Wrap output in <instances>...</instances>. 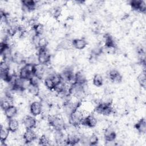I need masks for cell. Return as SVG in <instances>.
<instances>
[{"label": "cell", "mask_w": 146, "mask_h": 146, "mask_svg": "<svg viewBox=\"0 0 146 146\" xmlns=\"http://www.w3.org/2000/svg\"><path fill=\"white\" fill-rule=\"evenodd\" d=\"M47 121L50 126L52 127L54 130H63L66 128L64 119L57 114L49 115L47 117Z\"/></svg>", "instance_id": "1"}, {"label": "cell", "mask_w": 146, "mask_h": 146, "mask_svg": "<svg viewBox=\"0 0 146 146\" xmlns=\"http://www.w3.org/2000/svg\"><path fill=\"white\" fill-rule=\"evenodd\" d=\"M79 107L77 108L68 116V121L70 124L72 126L75 127H78L80 125H81L82 121L84 117V112L82 110H80Z\"/></svg>", "instance_id": "2"}, {"label": "cell", "mask_w": 146, "mask_h": 146, "mask_svg": "<svg viewBox=\"0 0 146 146\" xmlns=\"http://www.w3.org/2000/svg\"><path fill=\"white\" fill-rule=\"evenodd\" d=\"M38 63L46 65L48 64L51 59V55L47 48H39L38 53L37 54Z\"/></svg>", "instance_id": "3"}, {"label": "cell", "mask_w": 146, "mask_h": 146, "mask_svg": "<svg viewBox=\"0 0 146 146\" xmlns=\"http://www.w3.org/2000/svg\"><path fill=\"white\" fill-rule=\"evenodd\" d=\"M97 123L98 120L95 116L92 114H89L84 117L82 121L81 125L88 128H94L96 125Z\"/></svg>", "instance_id": "4"}, {"label": "cell", "mask_w": 146, "mask_h": 146, "mask_svg": "<svg viewBox=\"0 0 146 146\" xmlns=\"http://www.w3.org/2000/svg\"><path fill=\"white\" fill-rule=\"evenodd\" d=\"M30 111L34 116H37L42 114V105L41 102L34 101L30 106Z\"/></svg>", "instance_id": "5"}, {"label": "cell", "mask_w": 146, "mask_h": 146, "mask_svg": "<svg viewBox=\"0 0 146 146\" xmlns=\"http://www.w3.org/2000/svg\"><path fill=\"white\" fill-rule=\"evenodd\" d=\"M36 138V133L33 129H26L23 135V141L26 144H29L34 141Z\"/></svg>", "instance_id": "6"}, {"label": "cell", "mask_w": 146, "mask_h": 146, "mask_svg": "<svg viewBox=\"0 0 146 146\" xmlns=\"http://www.w3.org/2000/svg\"><path fill=\"white\" fill-rule=\"evenodd\" d=\"M22 122L26 129H34L36 125V120L34 116L27 115L25 116Z\"/></svg>", "instance_id": "7"}, {"label": "cell", "mask_w": 146, "mask_h": 146, "mask_svg": "<svg viewBox=\"0 0 146 146\" xmlns=\"http://www.w3.org/2000/svg\"><path fill=\"white\" fill-rule=\"evenodd\" d=\"M107 74L108 78L113 82L120 83L122 81V76L116 70H111L109 71Z\"/></svg>", "instance_id": "8"}, {"label": "cell", "mask_w": 146, "mask_h": 146, "mask_svg": "<svg viewBox=\"0 0 146 146\" xmlns=\"http://www.w3.org/2000/svg\"><path fill=\"white\" fill-rule=\"evenodd\" d=\"M104 137L106 141H115L116 137V133L114 129L111 127H108L105 129L104 132Z\"/></svg>", "instance_id": "9"}, {"label": "cell", "mask_w": 146, "mask_h": 146, "mask_svg": "<svg viewBox=\"0 0 146 146\" xmlns=\"http://www.w3.org/2000/svg\"><path fill=\"white\" fill-rule=\"evenodd\" d=\"M21 2L22 5V9L26 12L34 10L36 6V2L33 0L23 1Z\"/></svg>", "instance_id": "10"}, {"label": "cell", "mask_w": 146, "mask_h": 146, "mask_svg": "<svg viewBox=\"0 0 146 146\" xmlns=\"http://www.w3.org/2000/svg\"><path fill=\"white\" fill-rule=\"evenodd\" d=\"M72 46L78 50L84 49L87 44V42L84 38H77L72 41Z\"/></svg>", "instance_id": "11"}, {"label": "cell", "mask_w": 146, "mask_h": 146, "mask_svg": "<svg viewBox=\"0 0 146 146\" xmlns=\"http://www.w3.org/2000/svg\"><path fill=\"white\" fill-rule=\"evenodd\" d=\"M7 128L11 132H16L19 128V123L18 121L14 118L8 119Z\"/></svg>", "instance_id": "12"}, {"label": "cell", "mask_w": 146, "mask_h": 146, "mask_svg": "<svg viewBox=\"0 0 146 146\" xmlns=\"http://www.w3.org/2000/svg\"><path fill=\"white\" fill-rule=\"evenodd\" d=\"M11 61L14 63L18 65L25 64V58L21 52H16L13 55Z\"/></svg>", "instance_id": "13"}, {"label": "cell", "mask_w": 146, "mask_h": 146, "mask_svg": "<svg viewBox=\"0 0 146 146\" xmlns=\"http://www.w3.org/2000/svg\"><path fill=\"white\" fill-rule=\"evenodd\" d=\"M34 74L27 68L25 64L22 67L20 68L18 76L23 79H29Z\"/></svg>", "instance_id": "14"}, {"label": "cell", "mask_w": 146, "mask_h": 146, "mask_svg": "<svg viewBox=\"0 0 146 146\" xmlns=\"http://www.w3.org/2000/svg\"><path fill=\"white\" fill-rule=\"evenodd\" d=\"M18 110L14 105L10 106L4 111L5 115L7 119L13 118L17 113Z\"/></svg>", "instance_id": "15"}, {"label": "cell", "mask_w": 146, "mask_h": 146, "mask_svg": "<svg viewBox=\"0 0 146 146\" xmlns=\"http://www.w3.org/2000/svg\"><path fill=\"white\" fill-rule=\"evenodd\" d=\"M10 130L7 128V127H5L3 126L2 125H1V130H0V141L1 144H4L6 142V140L7 139L9 136V133H10Z\"/></svg>", "instance_id": "16"}, {"label": "cell", "mask_w": 146, "mask_h": 146, "mask_svg": "<svg viewBox=\"0 0 146 146\" xmlns=\"http://www.w3.org/2000/svg\"><path fill=\"white\" fill-rule=\"evenodd\" d=\"M135 129L140 133L144 134L146 132V121L145 119H141L135 124Z\"/></svg>", "instance_id": "17"}, {"label": "cell", "mask_w": 146, "mask_h": 146, "mask_svg": "<svg viewBox=\"0 0 146 146\" xmlns=\"http://www.w3.org/2000/svg\"><path fill=\"white\" fill-rule=\"evenodd\" d=\"M87 83V79L84 74L81 71H78L75 74V83L83 85Z\"/></svg>", "instance_id": "18"}, {"label": "cell", "mask_w": 146, "mask_h": 146, "mask_svg": "<svg viewBox=\"0 0 146 146\" xmlns=\"http://www.w3.org/2000/svg\"><path fill=\"white\" fill-rule=\"evenodd\" d=\"M27 91L29 93L33 96H38L40 94L39 86L31 84V83L27 88Z\"/></svg>", "instance_id": "19"}, {"label": "cell", "mask_w": 146, "mask_h": 146, "mask_svg": "<svg viewBox=\"0 0 146 146\" xmlns=\"http://www.w3.org/2000/svg\"><path fill=\"white\" fill-rule=\"evenodd\" d=\"M66 88V83L61 81L56 84H55L54 88V91H55L58 94H60L64 92Z\"/></svg>", "instance_id": "20"}, {"label": "cell", "mask_w": 146, "mask_h": 146, "mask_svg": "<svg viewBox=\"0 0 146 146\" xmlns=\"http://www.w3.org/2000/svg\"><path fill=\"white\" fill-rule=\"evenodd\" d=\"M103 79L102 76L99 74H95L93 78L94 85L96 87H100L103 85Z\"/></svg>", "instance_id": "21"}, {"label": "cell", "mask_w": 146, "mask_h": 146, "mask_svg": "<svg viewBox=\"0 0 146 146\" xmlns=\"http://www.w3.org/2000/svg\"><path fill=\"white\" fill-rule=\"evenodd\" d=\"M44 86L48 90H53L54 88L55 87V83L53 81L52 79L50 77V76H47L44 79Z\"/></svg>", "instance_id": "22"}, {"label": "cell", "mask_w": 146, "mask_h": 146, "mask_svg": "<svg viewBox=\"0 0 146 146\" xmlns=\"http://www.w3.org/2000/svg\"><path fill=\"white\" fill-rule=\"evenodd\" d=\"M137 80L139 84L143 88H145L146 85V78H145V72L143 71L137 76Z\"/></svg>", "instance_id": "23"}, {"label": "cell", "mask_w": 146, "mask_h": 146, "mask_svg": "<svg viewBox=\"0 0 146 146\" xmlns=\"http://www.w3.org/2000/svg\"><path fill=\"white\" fill-rule=\"evenodd\" d=\"M33 29L34 30L36 35H38L40 36H42V34H43L44 31V26L40 23H38L37 25H36L33 28Z\"/></svg>", "instance_id": "24"}, {"label": "cell", "mask_w": 146, "mask_h": 146, "mask_svg": "<svg viewBox=\"0 0 146 146\" xmlns=\"http://www.w3.org/2000/svg\"><path fill=\"white\" fill-rule=\"evenodd\" d=\"M38 143L39 145H49L50 144V140L47 135L43 134L39 137L38 140Z\"/></svg>", "instance_id": "25"}, {"label": "cell", "mask_w": 146, "mask_h": 146, "mask_svg": "<svg viewBox=\"0 0 146 146\" xmlns=\"http://www.w3.org/2000/svg\"><path fill=\"white\" fill-rule=\"evenodd\" d=\"M98 141H99V139L95 133H92L90 136H88L89 145H96Z\"/></svg>", "instance_id": "26"}, {"label": "cell", "mask_w": 146, "mask_h": 146, "mask_svg": "<svg viewBox=\"0 0 146 146\" xmlns=\"http://www.w3.org/2000/svg\"><path fill=\"white\" fill-rule=\"evenodd\" d=\"M61 13H62V9L59 6H57V7H54L51 12V15L55 19H58L60 17V15L61 14Z\"/></svg>", "instance_id": "27"}, {"label": "cell", "mask_w": 146, "mask_h": 146, "mask_svg": "<svg viewBox=\"0 0 146 146\" xmlns=\"http://www.w3.org/2000/svg\"><path fill=\"white\" fill-rule=\"evenodd\" d=\"M48 44V41L46 39V37L41 36L39 42V46H38V49L39 48H47V46Z\"/></svg>", "instance_id": "28"}, {"label": "cell", "mask_w": 146, "mask_h": 146, "mask_svg": "<svg viewBox=\"0 0 146 146\" xmlns=\"http://www.w3.org/2000/svg\"><path fill=\"white\" fill-rule=\"evenodd\" d=\"M145 11H146L145 2V1H140V2L139 6V8H138L137 11L144 13L145 12Z\"/></svg>", "instance_id": "29"}, {"label": "cell", "mask_w": 146, "mask_h": 146, "mask_svg": "<svg viewBox=\"0 0 146 146\" xmlns=\"http://www.w3.org/2000/svg\"><path fill=\"white\" fill-rule=\"evenodd\" d=\"M140 2V1H131L130 2V5L132 9L135 11H137Z\"/></svg>", "instance_id": "30"}]
</instances>
